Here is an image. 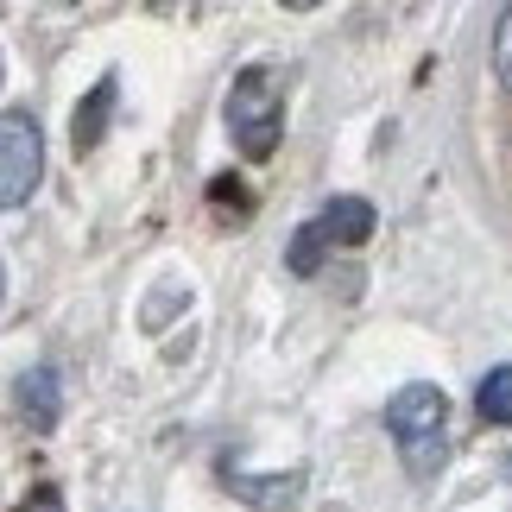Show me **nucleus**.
I'll list each match as a JSON object with an SVG mask.
<instances>
[{
	"label": "nucleus",
	"instance_id": "1",
	"mask_svg": "<svg viewBox=\"0 0 512 512\" xmlns=\"http://www.w3.org/2000/svg\"><path fill=\"white\" fill-rule=\"evenodd\" d=\"M386 430H392V443H399V462H405V475H418L430 481L437 468L449 462V443H443V430H449V399H443V386H399L386 399Z\"/></svg>",
	"mask_w": 512,
	"mask_h": 512
},
{
	"label": "nucleus",
	"instance_id": "2",
	"mask_svg": "<svg viewBox=\"0 0 512 512\" xmlns=\"http://www.w3.org/2000/svg\"><path fill=\"white\" fill-rule=\"evenodd\" d=\"M228 127L241 140L247 159H272L279 152V133H285V95L266 70H241L228 89Z\"/></svg>",
	"mask_w": 512,
	"mask_h": 512
},
{
	"label": "nucleus",
	"instance_id": "3",
	"mask_svg": "<svg viewBox=\"0 0 512 512\" xmlns=\"http://www.w3.org/2000/svg\"><path fill=\"white\" fill-rule=\"evenodd\" d=\"M45 177V133L32 114H0V209H19Z\"/></svg>",
	"mask_w": 512,
	"mask_h": 512
},
{
	"label": "nucleus",
	"instance_id": "4",
	"mask_svg": "<svg viewBox=\"0 0 512 512\" xmlns=\"http://www.w3.org/2000/svg\"><path fill=\"white\" fill-rule=\"evenodd\" d=\"M13 405H19V418L32 430H57V418H64V386H57L51 367H32V373H19Z\"/></svg>",
	"mask_w": 512,
	"mask_h": 512
},
{
	"label": "nucleus",
	"instance_id": "5",
	"mask_svg": "<svg viewBox=\"0 0 512 512\" xmlns=\"http://www.w3.org/2000/svg\"><path fill=\"white\" fill-rule=\"evenodd\" d=\"M317 234H323V241H342V247H361L373 234V203H361V196H336V203H323Z\"/></svg>",
	"mask_w": 512,
	"mask_h": 512
},
{
	"label": "nucleus",
	"instance_id": "6",
	"mask_svg": "<svg viewBox=\"0 0 512 512\" xmlns=\"http://www.w3.org/2000/svg\"><path fill=\"white\" fill-rule=\"evenodd\" d=\"M114 95H121V89H114V76H102V83L89 89V102L76 108V152H89L95 140H102V127H108V114H114Z\"/></svg>",
	"mask_w": 512,
	"mask_h": 512
},
{
	"label": "nucleus",
	"instance_id": "7",
	"mask_svg": "<svg viewBox=\"0 0 512 512\" xmlns=\"http://www.w3.org/2000/svg\"><path fill=\"white\" fill-rule=\"evenodd\" d=\"M475 405H481V418L487 424H512V367H494V373H487V380H481V392H475Z\"/></svg>",
	"mask_w": 512,
	"mask_h": 512
},
{
	"label": "nucleus",
	"instance_id": "8",
	"mask_svg": "<svg viewBox=\"0 0 512 512\" xmlns=\"http://www.w3.org/2000/svg\"><path fill=\"white\" fill-rule=\"evenodd\" d=\"M323 247H329V241L317 234V222H304L298 234H291V247H285V266L298 272V279H310V272L323 266Z\"/></svg>",
	"mask_w": 512,
	"mask_h": 512
},
{
	"label": "nucleus",
	"instance_id": "9",
	"mask_svg": "<svg viewBox=\"0 0 512 512\" xmlns=\"http://www.w3.org/2000/svg\"><path fill=\"white\" fill-rule=\"evenodd\" d=\"M494 70L512 89V7H500V19H494Z\"/></svg>",
	"mask_w": 512,
	"mask_h": 512
},
{
	"label": "nucleus",
	"instance_id": "10",
	"mask_svg": "<svg viewBox=\"0 0 512 512\" xmlns=\"http://www.w3.org/2000/svg\"><path fill=\"white\" fill-rule=\"evenodd\" d=\"M19 512H64V494H57V487H32V500Z\"/></svg>",
	"mask_w": 512,
	"mask_h": 512
},
{
	"label": "nucleus",
	"instance_id": "11",
	"mask_svg": "<svg viewBox=\"0 0 512 512\" xmlns=\"http://www.w3.org/2000/svg\"><path fill=\"white\" fill-rule=\"evenodd\" d=\"M0 298H7V266H0Z\"/></svg>",
	"mask_w": 512,
	"mask_h": 512
},
{
	"label": "nucleus",
	"instance_id": "12",
	"mask_svg": "<svg viewBox=\"0 0 512 512\" xmlns=\"http://www.w3.org/2000/svg\"><path fill=\"white\" fill-rule=\"evenodd\" d=\"M506 475H512V468H506Z\"/></svg>",
	"mask_w": 512,
	"mask_h": 512
}]
</instances>
